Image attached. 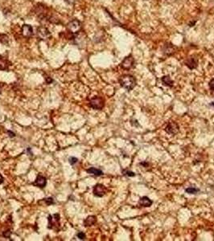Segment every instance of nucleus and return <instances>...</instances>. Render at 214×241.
Instances as JSON below:
<instances>
[{
	"label": "nucleus",
	"mask_w": 214,
	"mask_h": 241,
	"mask_svg": "<svg viewBox=\"0 0 214 241\" xmlns=\"http://www.w3.org/2000/svg\"><path fill=\"white\" fill-rule=\"evenodd\" d=\"M119 83L122 88H126V90L130 91L136 85V80L131 75H124L120 77Z\"/></svg>",
	"instance_id": "f257e3e1"
},
{
	"label": "nucleus",
	"mask_w": 214,
	"mask_h": 241,
	"mask_svg": "<svg viewBox=\"0 0 214 241\" xmlns=\"http://www.w3.org/2000/svg\"><path fill=\"white\" fill-rule=\"evenodd\" d=\"M49 229L58 230L60 227V215L54 214L48 216V227Z\"/></svg>",
	"instance_id": "f03ea898"
},
{
	"label": "nucleus",
	"mask_w": 214,
	"mask_h": 241,
	"mask_svg": "<svg viewBox=\"0 0 214 241\" xmlns=\"http://www.w3.org/2000/svg\"><path fill=\"white\" fill-rule=\"evenodd\" d=\"M67 28L69 31H70L72 34H77L82 29V24L77 19H73L68 23Z\"/></svg>",
	"instance_id": "7ed1b4c3"
},
{
	"label": "nucleus",
	"mask_w": 214,
	"mask_h": 241,
	"mask_svg": "<svg viewBox=\"0 0 214 241\" xmlns=\"http://www.w3.org/2000/svg\"><path fill=\"white\" fill-rule=\"evenodd\" d=\"M89 105L94 109H102L104 107V100L100 97H94L89 101Z\"/></svg>",
	"instance_id": "20e7f679"
},
{
	"label": "nucleus",
	"mask_w": 214,
	"mask_h": 241,
	"mask_svg": "<svg viewBox=\"0 0 214 241\" xmlns=\"http://www.w3.org/2000/svg\"><path fill=\"white\" fill-rule=\"evenodd\" d=\"M51 36V33L45 27H39L37 28V37L41 40H46Z\"/></svg>",
	"instance_id": "39448f33"
},
{
	"label": "nucleus",
	"mask_w": 214,
	"mask_h": 241,
	"mask_svg": "<svg viewBox=\"0 0 214 241\" xmlns=\"http://www.w3.org/2000/svg\"><path fill=\"white\" fill-rule=\"evenodd\" d=\"M179 125L177 123H176L175 121H171V122L168 123V125L166 126L165 128V131L169 134L172 135H175L176 134L179 132Z\"/></svg>",
	"instance_id": "423d86ee"
},
{
	"label": "nucleus",
	"mask_w": 214,
	"mask_h": 241,
	"mask_svg": "<svg viewBox=\"0 0 214 241\" xmlns=\"http://www.w3.org/2000/svg\"><path fill=\"white\" fill-rule=\"evenodd\" d=\"M134 64H135V60H134V58H133L131 56H129L122 60V62L121 64V67L123 69L129 70L130 69V68H132L133 66H134Z\"/></svg>",
	"instance_id": "0eeeda50"
},
{
	"label": "nucleus",
	"mask_w": 214,
	"mask_h": 241,
	"mask_svg": "<svg viewBox=\"0 0 214 241\" xmlns=\"http://www.w3.org/2000/svg\"><path fill=\"white\" fill-rule=\"evenodd\" d=\"M106 193V188L102 184H97L93 187V195L97 197H102Z\"/></svg>",
	"instance_id": "6e6552de"
},
{
	"label": "nucleus",
	"mask_w": 214,
	"mask_h": 241,
	"mask_svg": "<svg viewBox=\"0 0 214 241\" xmlns=\"http://www.w3.org/2000/svg\"><path fill=\"white\" fill-rule=\"evenodd\" d=\"M32 28L28 24H24L22 27V35L23 37L26 38H30L32 35Z\"/></svg>",
	"instance_id": "1a4fd4ad"
},
{
	"label": "nucleus",
	"mask_w": 214,
	"mask_h": 241,
	"mask_svg": "<svg viewBox=\"0 0 214 241\" xmlns=\"http://www.w3.org/2000/svg\"><path fill=\"white\" fill-rule=\"evenodd\" d=\"M34 184H35L36 187H40V188L44 187H45L47 184L46 178H44V176L40 175H40H38L37 178H36V179H35V183H34Z\"/></svg>",
	"instance_id": "9d476101"
},
{
	"label": "nucleus",
	"mask_w": 214,
	"mask_h": 241,
	"mask_svg": "<svg viewBox=\"0 0 214 241\" xmlns=\"http://www.w3.org/2000/svg\"><path fill=\"white\" fill-rule=\"evenodd\" d=\"M185 64H186L187 66H188V67L190 68V69H194V68H196L197 67V64H198L197 59L194 58V57L189 58L188 60H186Z\"/></svg>",
	"instance_id": "9b49d317"
},
{
	"label": "nucleus",
	"mask_w": 214,
	"mask_h": 241,
	"mask_svg": "<svg viewBox=\"0 0 214 241\" xmlns=\"http://www.w3.org/2000/svg\"><path fill=\"white\" fill-rule=\"evenodd\" d=\"M139 205L141 206H144V207H149V206H151V205H152L153 202L151 201V200H150L148 197H147V196H144V197H142L141 199H140L139 202Z\"/></svg>",
	"instance_id": "f8f14e48"
},
{
	"label": "nucleus",
	"mask_w": 214,
	"mask_h": 241,
	"mask_svg": "<svg viewBox=\"0 0 214 241\" xmlns=\"http://www.w3.org/2000/svg\"><path fill=\"white\" fill-rule=\"evenodd\" d=\"M97 222V218L94 216H89L84 220L85 227H90Z\"/></svg>",
	"instance_id": "ddd939ff"
},
{
	"label": "nucleus",
	"mask_w": 214,
	"mask_h": 241,
	"mask_svg": "<svg viewBox=\"0 0 214 241\" xmlns=\"http://www.w3.org/2000/svg\"><path fill=\"white\" fill-rule=\"evenodd\" d=\"M9 66H10V63L8 62V60H7V59L0 57V70H2V71L8 70Z\"/></svg>",
	"instance_id": "4468645a"
},
{
	"label": "nucleus",
	"mask_w": 214,
	"mask_h": 241,
	"mask_svg": "<svg viewBox=\"0 0 214 241\" xmlns=\"http://www.w3.org/2000/svg\"><path fill=\"white\" fill-rule=\"evenodd\" d=\"M86 172L88 174H93V175H96V176H101L102 175L103 172L99 169H97V168H94V167H90L89 169L86 170Z\"/></svg>",
	"instance_id": "2eb2a0df"
},
{
	"label": "nucleus",
	"mask_w": 214,
	"mask_h": 241,
	"mask_svg": "<svg viewBox=\"0 0 214 241\" xmlns=\"http://www.w3.org/2000/svg\"><path fill=\"white\" fill-rule=\"evenodd\" d=\"M162 82L164 85L168 86V87H172L173 85V83H174L169 76H164V77H162Z\"/></svg>",
	"instance_id": "dca6fc26"
},
{
	"label": "nucleus",
	"mask_w": 214,
	"mask_h": 241,
	"mask_svg": "<svg viewBox=\"0 0 214 241\" xmlns=\"http://www.w3.org/2000/svg\"><path fill=\"white\" fill-rule=\"evenodd\" d=\"M163 51H164V53L170 56V55H172V54L174 52L175 48L172 46V44H166L165 46H164Z\"/></svg>",
	"instance_id": "f3484780"
},
{
	"label": "nucleus",
	"mask_w": 214,
	"mask_h": 241,
	"mask_svg": "<svg viewBox=\"0 0 214 241\" xmlns=\"http://www.w3.org/2000/svg\"><path fill=\"white\" fill-rule=\"evenodd\" d=\"M0 42L3 44H8V37L6 35H0Z\"/></svg>",
	"instance_id": "a211bd4d"
},
{
	"label": "nucleus",
	"mask_w": 214,
	"mask_h": 241,
	"mask_svg": "<svg viewBox=\"0 0 214 241\" xmlns=\"http://www.w3.org/2000/svg\"><path fill=\"white\" fill-rule=\"evenodd\" d=\"M42 202H44V203H45V204L46 205H51V204H54V200L52 199V198H47V199H44L43 200H41Z\"/></svg>",
	"instance_id": "6ab92c4d"
},
{
	"label": "nucleus",
	"mask_w": 214,
	"mask_h": 241,
	"mask_svg": "<svg viewBox=\"0 0 214 241\" xmlns=\"http://www.w3.org/2000/svg\"><path fill=\"white\" fill-rule=\"evenodd\" d=\"M185 190H186L187 193H189V194H196V193H197L199 191V189L194 187H189L187 188Z\"/></svg>",
	"instance_id": "aec40b11"
},
{
	"label": "nucleus",
	"mask_w": 214,
	"mask_h": 241,
	"mask_svg": "<svg viewBox=\"0 0 214 241\" xmlns=\"http://www.w3.org/2000/svg\"><path fill=\"white\" fill-rule=\"evenodd\" d=\"M69 163L71 165H74L75 163H77V158H75V157H71V158H69Z\"/></svg>",
	"instance_id": "412c9836"
},
{
	"label": "nucleus",
	"mask_w": 214,
	"mask_h": 241,
	"mask_svg": "<svg viewBox=\"0 0 214 241\" xmlns=\"http://www.w3.org/2000/svg\"><path fill=\"white\" fill-rule=\"evenodd\" d=\"M77 237H78L80 239H85V233H83V232H78Z\"/></svg>",
	"instance_id": "4be33fe9"
},
{
	"label": "nucleus",
	"mask_w": 214,
	"mask_h": 241,
	"mask_svg": "<svg viewBox=\"0 0 214 241\" xmlns=\"http://www.w3.org/2000/svg\"><path fill=\"white\" fill-rule=\"evenodd\" d=\"M123 174H125V175H128V176H135V174L134 173V172H131V171H127V170H125V171H123Z\"/></svg>",
	"instance_id": "5701e85b"
},
{
	"label": "nucleus",
	"mask_w": 214,
	"mask_h": 241,
	"mask_svg": "<svg viewBox=\"0 0 214 241\" xmlns=\"http://www.w3.org/2000/svg\"><path fill=\"white\" fill-rule=\"evenodd\" d=\"M11 233H12V232H11V231H10V230H8V231H7V232L5 231V232H3L2 236H3L4 237H6V238H10V236H11Z\"/></svg>",
	"instance_id": "b1692460"
},
{
	"label": "nucleus",
	"mask_w": 214,
	"mask_h": 241,
	"mask_svg": "<svg viewBox=\"0 0 214 241\" xmlns=\"http://www.w3.org/2000/svg\"><path fill=\"white\" fill-rule=\"evenodd\" d=\"M209 88L211 90L214 91V79H212V81L209 82Z\"/></svg>",
	"instance_id": "393cba45"
},
{
	"label": "nucleus",
	"mask_w": 214,
	"mask_h": 241,
	"mask_svg": "<svg viewBox=\"0 0 214 241\" xmlns=\"http://www.w3.org/2000/svg\"><path fill=\"white\" fill-rule=\"evenodd\" d=\"M65 1L67 2L68 4H73L76 0H65Z\"/></svg>",
	"instance_id": "a878e982"
},
{
	"label": "nucleus",
	"mask_w": 214,
	"mask_h": 241,
	"mask_svg": "<svg viewBox=\"0 0 214 241\" xmlns=\"http://www.w3.org/2000/svg\"><path fill=\"white\" fill-rule=\"evenodd\" d=\"M7 134H9L10 137H15V134L14 133H12L11 131H7Z\"/></svg>",
	"instance_id": "bb28decb"
},
{
	"label": "nucleus",
	"mask_w": 214,
	"mask_h": 241,
	"mask_svg": "<svg viewBox=\"0 0 214 241\" xmlns=\"http://www.w3.org/2000/svg\"><path fill=\"white\" fill-rule=\"evenodd\" d=\"M2 183H3V177H2V174H0V184Z\"/></svg>",
	"instance_id": "cd10ccee"
},
{
	"label": "nucleus",
	"mask_w": 214,
	"mask_h": 241,
	"mask_svg": "<svg viewBox=\"0 0 214 241\" xmlns=\"http://www.w3.org/2000/svg\"><path fill=\"white\" fill-rule=\"evenodd\" d=\"M211 105H212V106H214V102H212V103H211Z\"/></svg>",
	"instance_id": "c85d7f7f"
}]
</instances>
